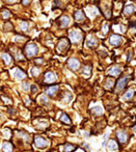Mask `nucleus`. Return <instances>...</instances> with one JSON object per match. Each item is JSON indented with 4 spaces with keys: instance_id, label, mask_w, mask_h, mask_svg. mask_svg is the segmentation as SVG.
I'll list each match as a JSON object with an SVG mask.
<instances>
[{
    "instance_id": "obj_9",
    "label": "nucleus",
    "mask_w": 136,
    "mask_h": 152,
    "mask_svg": "<svg viewBox=\"0 0 136 152\" xmlns=\"http://www.w3.org/2000/svg\"><path fill=\"white\" fill-rule=\"evenodd\" d=\"M68 45V41H67V39H61L59 41L58 45H57V50H58L59 51H64L67 49Z\"/></svg>"
},
{
    "instance_id": "obj_39",
    "label": "nucleus",
    "mask_w": 136,
    "mask_h": 152,
    "mask_svg": "<svg viewBox=\"0 0 136 152\" xmlns=\"http://www.w3.org/2000/svg\"><path fill=\"white\" fill-rule=\"evenodd\" d=\"M134 131H135V133H136V126L134 127Z\"/></svg>"
},
{
    "instance_id": "obj_38",
    "label": "nucleus",
    "mask_w": 136,
    "mask_h": 152,
    "mask_svg": "<svg viewBox=\"0 0 136 152\" xmlns=\"http://www.w3.org/2000/svg\"><path fill=\"white\" fill-rule=\"evenodd\" d=\"M7 1H8L9 3H14V2H16V0H7Z\"/></svg>"
},
{
    "instance_id": "obj_23",
    "label": "nucleus",
    "mask_w": 136,
    "mask_h": 152,
    "mask_svg": "<svg viewBox=\"0 0 136 152\" xmlns=\"http://www.w3.org/2000/svg\"><path fill=\"white\" fill-rule=\"evenodd\" d=\"M91 71H92V68L90 66H85L84 68H83V70H82V74L88 77V76L91 74Z\"/></svg>"
},
{
    "instance_id": "obj_1",
    "label": "nucleus",
    "mask_w": 136,
    "mask_h": 152,
    "mask_svg": "<svg viewBox=\"0 0 136 152\" xmlns=\"http://www.w3.org/2000/svg\"><path fill=\"white\" fill-rule=\"evenodd\" d=\"M25 51L28 57H33L38 53V47L35 44H28L26 46Z\"/></svg>"
},
{
    "instance_id": "obj_30",
    "label": "nucleus",
    "mask_w": 136,
    "mask_h": 152,
    "mask_svg": "<svg viewBox=\"0 0 136 152\" xmlns=\"http://www.w3.org/2000/svg\"><path fill=\"white\" fill-rule=\"evenodd\" d=\"M22 89L24 90V91H28L29 90V84H28V82H25V83H23L22 84Z\"/></svg>"
},
{
    "instance_id": "obj_33",
    "label": "nucleus",
    "mask_w": 136,
    "mask_h": 152,
    "mask_svg": "<svg viewBox=\"0 0 136 152\" xmlns=\"http://www.w3.org/2000/svg\"><path fill=\"white\" fill-rule=\"evenodd\" d=\"M9 16V12L8 11V10H5V11L3 12V17H4V18L6 19Z\"/></svg>"
},
{
    "instance_id": "obj_3",
    "label": "nucleus",
    "mask_w": 136,
    "mask_h": 152,
    "mask_svg": "<svg viewBox=\"0 0 136 152\" xmlns=\"http://www.w3.org/2000/svg\"><path fill=\"white\" fill-rule=\"evenodd\" d=\"M81 33L80 31L75 30V31H71L69 33V39L73 43H76L79 42L81 39Z\"/></svg>"
},
{
    "instance_id": "obj_24",
    "label": "nucleus",
    "mask_w": 136,
    "mask_h": 152,
    "mask_svg": "<svg viewBox=\"0 0 136 152\" xmlns=\"http://www.w3.org/2000/svg\"><path fill=\"white\" fill-rule=\"evenodd\" d=\"M40 74V68H36V67H33V68L31 69V74L33 75V77H37V76H39Z\"/></svg>"
},
{
    "instance_id": "obj_26",
    "label": "nucleus",
    "mask_w": 136,
    "mask_h": 152,
    "mask_svg": "<svg viewBox=\"0 0 136 152\" xmlns=\"http://www.w3.org/2000/svg\"><path fill=\"white\" fill-rule=\"evenodd\" d=\"M20 28H21V30H22V31L28 30V24L27 23L26 21H23V22H21V23L20 24Z\"/></svg>"
},
{
    "instance_id": "obj_29",
    "label": "nucleus",
    "mask_w": 136,
    "mask_h": 152,
    "mask_svg": "<svg viewBox=\"0 0 136 152\" xmlns=\"http://www.w3.org/2000/svg\"><path fill=\"white\" fill-rule=\"evenodd\" d=\"M12 25L9 22H7V23H5V25H4V30L5 31H10L12 29Z\"/></svg>"
},
{
    "instance_id": "obj_16",
    "label": "nucleus",
    "mask_w": 136,
    "mask_h": 152,
    "mask_svg": "<svg viewBox=\"0 0 136 152\" xmlns=\"http://www.w3.org/2000/svg\"><path fill=\"white\" fill-rule=\"evenodd\" d=\"M108 150L110 151H114V150H116L118 149V146H117V144L116 143L114 140H111L109 142L108 144Z\"/></svg>"
},
{
    "instance_id": "obj_17",
    "label": "nucleus",
    "mask_w": 136,
    "mask_h": 152,
    "mask_svg": "<svg viewBox=\"0 0 136 152\" xmlns=\"http://www.w3.org/2000/svg\"><path fill=\"white\" fill-rule=\"evenodd\" d=\"M84 18H85L84 13L82 11H80V10H78V11H76L75 13V19L76 21H80L82 20H84Z\"/></svg>"
},
{
    "instance_id": "obj_14",
    "label": "nucleus",
    "mask_w": 136,
    "mask_h": 152,
    "mask_svg": "<svg viewBox=\"0 0 136 152\" xmlns=\"http://www.w3.org/2000/svg\"><path fill=\"white\" fill-rule=\"evenodd\" d=\"M2 59L4 60V62H5V64H7V65H9L10 63H11V61H12V57L10 56V55L8 53H3L2 54Z\"/></svg>"
},
{
    "instance_id": "obj_35",
    "label": "nucleus",
    "mask_w": 136,
    "mask_h": 152,
    "mask_svg": "<svg viewBox=\"0 0 136 152\" xmlns=\"http://www.w3.org/2000/svg\"><path fill=\"white\" fill-rule=\"evenodd\" d=\"M108 137H109V133L105 134V136H104V138L103 143H102V146H103V147H104V145H105V144H106V141H107V138H108Z\"/></svg>"
},
{
    "instance_id": "obj_4",
    "label": "nucleus",
    "mask_w": 136,
    "mask_h": 152,
    "mask_svg": "<svg viewBox=\"0 0 136 152\" xmlns=\"http://www.w3.org/2000/svg\"><path fill=\"white\" fill-rule=\"evenodd\" d=\"M68 65L73 70H77L80 67V62L76 58H70L68 60Z\"/></svg>"
},
{
    "instance_id": "obj_2",
    "label": "nucleus",
    "mask_w": 136,
    "mask_h": 152,
    "mask_svg": "<svg viewBox=\"0 0 136 152\" xmlns=\"http://www.w3.org/2000/svg\"><path fill=\"white\" fill-rule=\"evenodd\" d=\"M34 143L35 145L38 148H45L48 144V142L45 138L40 137V136H37L35 137V139H34Z\"/></svg>"
},
{
    "instance_id": "obj_18",
    "label": "nucleus",
    "mask_w": 136,
    "mask_h": 152,
    "mask_svg": "<svg viewBox=\"0 0 136 152\" xmlns=\"http://www.w3.org/2000/svg\"><path fill=\"white\" fill-rule=\"evenodd\" d=\"M87 46L89 47V48H93V47H95L97 45H98V41H97L96 39H94V38H91L90 39L87 40Z\"/></svg>"
},
{
    "instance_id": "obj_10",
    "label": "nucleus",
    "mask_w": 136,
    "mask_h": 152,
    "mask_svg": "<svg viewBox=\"0 0 136 152\" xmlns=\"http://www.w3.org/2000/svg\"><path fill=\"white\" fill-rule=\"evenodd\" d=\"M116 136H117L118 139L121 143H126L128 140V134L124 132H117V133H116Z\"/></svg>"
},
{
    "instance_id": "obj_19",
    "label": "nucleus",
    "mask_w": 136,
    "mask_h": 152,
    "mask_svg": "<svg viewBox=\"0 0 136 152\" xmlns=\"http://www.w3.org/2000/svg\"><path fill=\"white\" fill-rule=\"evenodd\" d=\"M134 94V90H128V91H126V93L123 95L122 98L124 99V100H128V99H130V98H132V97H133Z\"/></svg>"
},
{
    "instance_id": "obj_22",
    "label": "nucleus",
    "mask_w": 136,
    "mask_h": 152,
    "mask_svg": "<svg viewBox=\"0 0 136 152\" xmlns=\"http://www.w3.org/2000/svg\"><path fill=\"white\" fill-rule=\"evenodd\" d=\"M60 120H61L63 122H64V123H67V124H70L71 123V121H70V119H69V117L66 115L65 113H63V114H62L61 117H60Z\"/></svg>"
},
{
    "instance_id": "obj_7",
    "label": "nucleus",
    "mask_w": 136,
    "mask_h": 152,
    "mask_svg": "<svg viewBox=\"0 0 136 152\" xmlns=\"http://www.w3.org/2000/svg\"><path fill=\"white\" fill-rule=\"evenodd\" d=\"M56 81V77H55L54 73L52 72H48L45 74V83H48V84H51V83H53V82Z\"/></svg>"
},
{
    "instance_id": "obj_21",
    "label": "nucleus",
    "mask_w": 136,
    "mask_h": 152,
    "mask_svg": "<svg viewBox=\"0 0 136 152\" xmlns=\"http://www.w3.org/2000/svg\"><path fill=\"white\" fill-rule=\"evenodd\" d=\"M91 111L92 112V114L96 115H102V113H103V110H102V108L101 107H94L92 108L91 109Z\"/></svg>"
},
{
    "instance_id": "obj_20",
    "label": "nucleus",
    "mask_w": 136,
    "mask_h": 152,
    "mask_svg": "<svg viewBox=\"0 0 136 152\" xmlns=\"http://www.w3.org/2000/svg\"><path fill=\"white\" fill-rule=\"evenodd\" d=\"M121 74V69L116 67H113L111 68V69L110 70V75H113V76H117Z\"/></svg>"
},
{
    "instance_id": "obj_37",
    "label": "nucleus",
    "mask_w": 136,
    "mask_h": 152,
    "mask_svg": "<svg viewBox=\"0 0 136 152\" xmlns=\"http://www.w3.org/2000/svg\"><path fill=\"white\" fill-rule=\"evenodd\" d=\"M29 2H30V0H22V4L23 5H28L29 4Z\"/></svg>"
},
{
    "instance_id": "obj_32",
    "label": "nucleus",
    "mask_w": 136,
    "mask_h": 152,
    "mask_svg": "<svg viewBox=\"0 0 136 152\" xmlns=\"http://www.w3.org/2000/svg\"><path fill=\"white\" fill-rule=\"evenodd\" d=\"M31 91H32V92H33V93H35V92H37L38 88H37V86H36L35 85H32V86H31Z\"/></svg>"
},
{
    "instance_id": "obj_13",
    "label": "nucleus",
    "mask_w": 136,
    "mask_h": 152,
    "mask_svg": "<svg viewBox=\"0 0 136 152\" xmlns=\"http://www.w3.org/2000/svg\"><path fill=\"white\" fill-rule=\"evenodd\" d=\"M70 22V19L68 16H63L60 20V25L61 27H67L68 26V24Z\"/></svg>"
},
{
    "instance_id": "obj_34",
    "label": "nucleus",
    "mask_w": 136,
    "mask_h": 152,
    "mask_svg": "<svg viewBox=\"0 0 136 152\" xmlns=\"http://www.w3.org/2000/svg\"><path fill=\"white\" fill-rule=\"evenodd\" d=\"M34 62H35L36 64H42L44 60H43V58H36Z\"/></svg>"
},
{
    "instance_id": "obj_27",
    "label": "nucleus",
    "mask_w": 136,
    "mask_h": 152,
    "mask_svg": "<svg viewBox=\"0 0 136 152\" xmlns=\"http://www.w3.org/2000/svg\"><path fill=\"white\" fill-rule=\"evenodd\" d=\"M104 12L106 17H107V18H110V8H109L108 5H105V10H104Z\"/></svg>"
},
{
    "instance_id": "obj_28",
    "label": "nucleus",
    "mask_w": 136,
    "mask_h": 152,
    "mask_svg": "<svg viewBox=\"0 0 136 152\" xmlns=\"http://www.w3.org/2000/svg\"><path fill=\"white\" fill-rule=\"evenodd\" d=\"M113 85H114V81H113V80H110V79H109V80L106 81V87H107V88H110V87H112Z\"/></svg>"
},
{
    "instance_id": "obj_36",
    "label": "nucleus",
    "mask_w": 136,
    "mask_h": 152,
    "mask_svg": "<svg viewBox=\"0 0 136 152\" xmlns=\"http://www.w3.org/2000/svg\"><path fill=\"white\" fill-rule=\"evenodd\" d=\"M41 101H42V103H48V102H49V101H48V98L45 96L41 97Z\"/></svg>"
},
{
    "instance_id": "obj_11",
    "label": "nucleus",
    "mask_w": 136,
    "mask_h": 152,
    "mask_svg": "<svg viewBox=\"0 0 136 152\" xmlns=\"http://www.w3.org/2000/svg\"><path fill=\"white\" fill-rule=\"evenodd\" d=\"M58 90V86H52L48 87L45 91V93L49 96H53Z\"/></svg>"
},
{
    "instance_id": "obj_12",
    "label": "nucleus",
    "mask_w": 136,
    "mask_h": 152,
    "mask_svg": "<svg viewBox=\"0 0 136 152\" xmlns=\"http://www.w3.org/2000/svg\"><path fill=\"white\" fill-rule=\"evenodd\" d=\"M136 7L134 4H128V5H126L124 8V13L127 15H130L132 13H134L135 11Z\"/></svg>"
},
{
    "instance_id": "obj_15",
    "label": "nucleus",
    "mask_w": 136,
    "mask_h": 152,
    "mask_svg": "<svg viewBox=\"0 0 136 152\" xmlns=\"http://www.w3.org/2000/svg\"><path fill=\"white\" fill-rule=\"evenodd\" d=\"M3 150L4 152H12L13 151V147L12 144L9 142H5L3 144Z\"/></svg>"
},
{
    "instance_id": "obj_31",
    "label": "nucleus",
    "mask_w": 136,
    "mask_h": 152,
    "mask_svg": "<svg viewBox=\"0 0 136 152\" xmlns=\"http://www.w3.org/2000/svg\"><path fill=\"white\" fill-rule=\"evenodd\" d=\"M102 30H103V33H104V34H106V33H108L109 26L107 25V24H105V25H104V26L103 27V28H102Z\"/></svg>"
},
{
    "instance_id": "obj_6",
    "label": "nucleus",
    "mask_w": 136,
    "mask_h": 152,
    "mask_svg": "<svg viewBox=\"0 0 136 152\" xmlns=\"http://www.w3.org/2000/svg\"><path fill=\"white\" fill-rule=\"evenodd\" d=\"M110 42L112 45H119L122 43V37L116 34H113L110 39Z\"/></svg>"
},
{
    "instance_id": "obj_25",
    "label": "nucleus",
    "mask_w": 136,
    "mask_h": 152,
    "mask_svg": "<svg viewBox=\"0 0 136 152\" xmlns=\"http://www.w3.org/2000/svg\"><path fill=\"white\" fill-rule=\"evenodd\" d=\"M75 150V146L72 144H67L64 148V151L65 152H71Z\"/></svg>"
},
{
    "instance_id": "obj_8",
    "label": "nucleus",
    "mask_w": 136,
    "mask_h": 152,
    "mask_svg": "<svg viewBox=\"0 0 136 152\" xmlns=\"http://www.w3.org/2000/svg\"><path fill=\"white\" fill-rule=\"evenodd\" d=\"M14 76L18 80H24L27 77V74L20 68H16L14 72Z\"/></svg>"
},
{
    "instance_id": "obj_5",
    "label": "nucleus",
    "mask_w": 136,
    "mask_h": 152,
    "mask_svg": "<svg viewBox=\"0 0 136 152\" xmlns=\"http://www.w3.org/2000/svg\"><path fill=\"white\" fill-rule=\"evenodd\" d=\"M128 76L121 78V79L117 81V85H116V91H122V89H124V87L126 86V85L128 84Z\"/></svg>"
}]
</instances>
